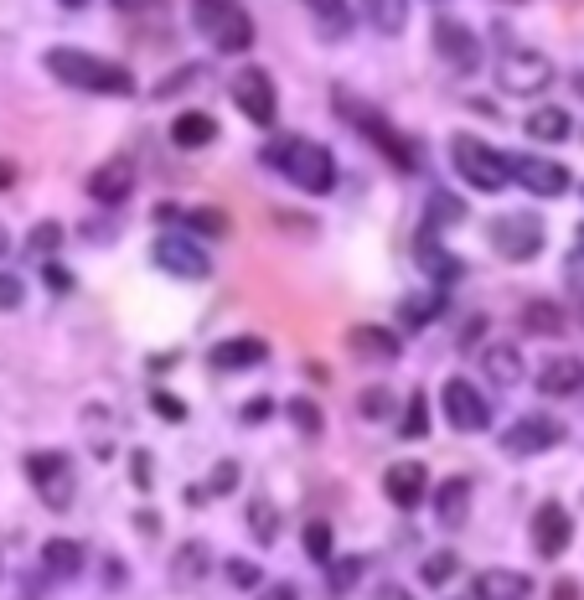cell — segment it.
Here are the masks:
<instances>
[{
    "label": "cell",
    "instance_id": "cell-1",
    "mask_svg": "<svg viewBox=\"0 0 584 600\" xmlns=\"http://www.w3.org/2000/svg\"><path fill=\"white\" fill-rule=\"evenodd\" d=\"M47 73L57 83H68V88H83V94H130L135 88V73L125 63H109V57H94V52H83V47H52L47 52Z\"/></svg>",
    "mask_w": 584,
    "mask_h": 600
},
{
    "label": "cell",
    "instance_id": "cell-2",
    "mask_svg": "<svg viewBox=\"0 0 584 600\" xmlns=\"http://www.w3.org/2000/svg\"><path fill=\"white\" fill-rule=\"evenodd\" d=\"M264 161L280 171V176H290L300 192H311V197H326V192L336 187V161H331V150L316 145V140H305V135L274 140V145L264 150Z\"/></svg>",
    "mask_w": 584,
    "mask_h": 600
},
{
    "label": "cell",
    "instance_id": "cell-3",
    "mask_svg": "<svg viewBox=\"0 0 584 600\" xmlns=\"http://www.w3.org/2000/svg\"><path fill=\"white\" fill-rule=\"evenodd\" d=\"M450 166H455V176H466L476 192H502L512 182V161L497 145H486L481 135H455L450 140Z\"/></svg>",
    "mask_w": 584,
    "mask_h": 600
},
{
    "label": "cell",
    "instance_id": "cell-4",
    "mask_svg": "<svg viewBox=\"0 0 584 600\" xmlns=\"http://www.w3.org/2000/svg\"><path fill=\"white\" fill-rule=\"evenodd\" d=\"M197 32L218 52H249L254 47V21L238 0H197Z\"/></svg>",
    "mask_w": 584,
    "mask_h": 600
},
{
    "label": "cell",
    "instance_id": "cell-5",
    "mask_svg": "<svg viewBox=\"0 0 584 600\" xmlns=\"http://www.w3.org/2000/svg\"><path fill=\"white\" fill-rule=\"evenodd\" d=\"M26 476H32L42 507H52V513H68L73 507L78 476H73V461L63 456V450H32V456H26Z\"/></svg>",
    "mask_w": 584,
    "mask_h": 600
},
{
    "label": "cell",
    "instance_id": "cell-6",
    "mask_svg": "<svg viewBox=\"0 0 584 600\" xmlns=\"http://www.w3.org/2000/svg\"><path fill=\"white\" fill-rule=\"evenodd\" d=\"M336 109H342V114L352 119V125L362 130V140H373V145L383 150V156H388L393 166H404V171H414V166H419V145L398 135V130L388 125V119H383L378 109H362L357 99H336Z\"/></svg>",
    "mask_w": 584,
    "mask_h": 600
},
{
    "label": "cell",
    "instance_id": "cell-7",
    "mask_svg": "<svg viewBox=\"0 0 584 600\" xmlns=\"http://www.w3.org/2000/svg\"><path fill=\"white\" fill-rule=\"evenodd\" d=\"M497 83L507 88V94H522V99L543 94V88L553 83V63L533 47H512V52L497 57Z\"/></svg>",
    "mask_w": 584,
    "mask_h": 600
},
{
    "label": "cell",
    "instance_id": "cell-8",
    "mask_svg": "<svg viewBox=\"0 0 584 600\" xmlns=\"http://www.w3.org/2000/svg\"><path fill=\"white\" fill-rule=\"evenodd\" d=\"M564 440V425L553 414H517L512 425L502 430V450L507 456H543Z\"/></svg>",
    "mask_w": 584,
    "mask_h": 600
},
{
    "label": "cell",
    "instance_id": "cell-9",
    "mask_svg": "<svg viewBox=\"0 0 584 600\" xmlns=\"http://www.w3.org/2000/svg\"><path fill=\"white\" fill-rule=\"evenodd\" d=\"M233 99H238V109H243V119L249 125H274V114H280V94H274V78L264 73V68H243L238 78H233Z\"/></svg>",
    "mask_w": 584,
    "mask_h": 600
},
{
    "label": "cell",
    "instance_id": "cell-10",
    "mask_svg": "<svg viewBox=\"0 0 584 600\" xmlns=\"http://www.w3.org/2000/svg\"><path fill=\"white\" fill-rule=\"evenodd\" d=\"M440 409H445V419H450L460 435H481V430L491 425L486 399L476 394V383H466V378H445V388H440Z\"/></svg>",
    "mask_w": 584,
    "mask_h": 600
},
{
    "label": "cell",
    "instance_id": "cell-11",
    "mask_svg": "<svg viewBox=\"0 0 584 600\" xmlns=\"http://www.w3.org/2000/svg\"><path fill=\"white\" fill-rule=\"evenodd\" d=\"M435 52H440V63L455 68V73H476L481 68V37L471 32L466 21H455V16L435 21Z\"/></svg>",
    "mask_w": 584,
    "mask_h": 600
},
{
    "label": "cell",
    "instance_id": "cell-12",
    "mask_svg": "<svg viewBox=\"0 0 584 600\" xmlns=\"http://www.w3.org/2000/svg\"><path fill=\"white\" fill-rule=\"evenodd\" d=\"M491 249L512 264L533 259L543 249V223L533 213H507V218H497V228H491Z\"/></svg>",
    "mask_w": 584,
    "mask_h": 600
},
{
    "label": "cell",
    "instance_id": "cell-13",
    "mask_svg": "<svg viewBox=\"0 0 584 600\" xmlns=\"http://www.w3.org/2000/svg\"><path fill=\"white\" fill-rule=\"evenodd\" d=\"M150 259H156V264L166 269V275H176V280H207V275H212V259L192 244V238H176V233L156 238Z\"/></svg>",
    "mask_w": 584,
    "mask_h": 600
},
{
    "label": "cell",
    "instance_id": "cell-14",
    "mask_svg": "<svg viewBox=\"0 0 584 600\" xmlns=\"http://www.w3.org/2000/svg\"><path fill=\"white\" fill-rule=\"evenodd\" d=\"M512 161V182L533 197H564L569 192V166L543 161V156H507Z\"/></svg>",
    "mask_w": 584,
    "mask_h": 600
},
{
    "label": "cell",
    "instance_id": "cell-15",
    "mask_svg": "<svg viewBox=\"0 0 584 600\" xmlns=\"http://www.w3.org/2000/svg\"><path fill=\"white\" fill-rule=\"evenodd\" d=\"M569 538H574V518H569V507L559 502H543L538 507V518H533V549L543 559H559L569 549Z\"/></svg>",
    "mask_w": 584,
    "mask_h": 600
},
{
    "label": "cell",
    "instance_id": "cell-16",
    "mask_svg": "<svg viewBox=\"0 0 584 600\" xmlns=\"http://www.w3.org/2000/svg\"><path fill=\"white\" fill-rule=\"evenodd\" d=\"M383 492H388L393 507H419L424 492H429V471L419 461H398V466L383 471Z\"/></svg>",
    "mask_w": 584,
    "mask_h": 600
},
{
    "label": "cell",
    "instance_id": "cell-17",
    "mask_svg": "<svg viewBox=\"0 0 584 600\" xmlns=\"http://www.w3.org/2000/svg\"><path fill=\"white\" fill-rule=\"evenodd\" d=\"M584 388V363L579 357H548V363L538 368V394H548V399H569V394H579Z\"/></svg>",
    "mask_w": 584,
    "mask_h": 600
},
{
    "label": "cell",
    "instance_id": "cell-18",
    "mask_svg": "<svg viewBox=\"0 0 584 600\" xmlns=\"http://www.w3.org/2000/svg\"><path fill=\"white\" fill-rule=\"evenodd\" d=\"M435 233H440V228H429V223L414 233V259H419V269H424V275L435 280V285H450V280L460 275V264L440 249V238H435Z\"/></svg>",
    "mask_w": 584,
    "mask_h": 600
},
{
    "label": "cell",
    "instance_id": "cell-19",
    "mask_svg": "<svg viewBox=\"0 0 584 600\" xmlns=\"http://www.w3.org/2000/svg\"><path fill=\"white\" fill-rule=\"evenodd\" d=\"M130 187H135V171H130V161H104L94 176H88V197H94V202H104V207L125 202V197H130Z\"/></svg>",
    "mask_w": 584,
    "mask_h": 600
},
{
    "label": "cell",
    "instance_id": "cell-20",
    "mask_svg": "<svg viewBox=\"0 0 584 600\" xmlns=\"http://www.w3.org/2000/svg\"><path fill=\"white\" fill-rule=\"evenodd\" d=\"M264 357H269V347L259 337H228V342H218V347L207 352V363L218 368V373H238V368L264 363Z\"/></svg>",
    "mask_w": 584,
    "mask_h": 600
},
{
    "label": "cell",
    "instance_id": "cell-21",
    "mask_svg": "<svg viewBox=\"0 0 584 600\" xmlns=\"http://www.w3.org/2000/svg\"><path fill=\"white\" fill-rule=\"evenodd\" d=\"M533 580L522 569H481L476 575V600H528Z\"/></svg>",
    "mask_w": 584,
    "mask_h": 600
},
{
    "label": "cell",
    "instance_id": "cell-22",
    "mask_svg": "<svg viewBox=\"0 0 584 600\" xmlns=\"http://www.w3.org/2000/svg\"><path fill=\"white\" fill-rule=\"evenodd\" d=\"M347 342H352L357 357H373V363H398V352H404V342H398L388 326H352Z\"/></svg>",
    "mask_w": 584,
    "mask_h": 600
},
{
    "label": "cell",
    "instance_id": "cell-23",
    "mask_svg": "<svg viewBox=\"0 0 584 600\" xmlns=\"http://www.w3.org/2000/svg\"><path fill=\"white\" fill-rule=\"evenodd\" d=\"M171 140H176L181 150H202V145L218 140V119H212L207 109H187V114L171 119Z\"/></svg>",
    "mask_w": 584,
    "mask_h": 600
},
{
    "label": "cell",
    "instance_id": "cell-24",
    "mask_svg": "<svg viewBox=\"0 0 584 600\" xmlns=\"http://www.w3.org/2000/svg\"><path fill=\"white\" fill-rule=\"evenodd\" d=\"M481 373H486L491 383H502V388H517V383H522V352H517L512 342H491V347L481 352Z\"/></svg>",
    "mask_w": 584,
    "mask_h": 600
},
{
    "label": "cell",
    "instance_id": "cell-25",
    "mask_svg": "<svg viewBox=\"0 0 584 600\" xmlns=\"http://www.w3.org/2000/svg\"><path fill=\"white\" fill-rule=\"evenodd\" d=\"M42 569L52 580H73L83 569V544H73V538H47L42 544Z\"/></svg>",
    "mask_w": 584,
    "mask_h": 600
},
{
    "label": "cell",
    "instance_id": "cell-26",
    "mask_svg": "<svg viewBox=\"0 0 584 600\" xmlns=\"http://www.w3.org/2000/svg\"><path fill=\"white\" fill-rule=\"evenodd\" d=\"M528 135H533V140H548V145H559V140L574 135V119H569V109H559V104H538V109L528 114Z\"/></svg>",
    "mask_w": 584,
    "mask_h": 600
},
{
    "label": "cell",
    "instance_id": "cell-27",
    "mask_svg": "<svg viewBox=\"0 0 584 600\" xmlns=\"http://www.w3.org/2000/svg\"><path fill=\"white\" fill-rule=\"evenodd\" d=\"M466 502H471V482H466V476H450V482L435 492V518H440L445 528L466 523Z\"/></svg>",
    "mask_w": 584,
    "mask_h": 600
},
{
    "label": "cell",
    "instance_id": "cell-28",
    "mask_svg": "<svg viewBox=\"0 0 584 600\" xmlns=\"http://www.w3.org/2000/svg\"><path fill=\"white\" fill-rule=\"evenodd\" d=\"M362 16L373 21V32L398 37L409 26V0H362Z\"/></svg>",
    "mask_w": 584,
    "mask_h": 600
},
{
    "label": "cell",
    "instance_id": "cell-29",
    "mask_svg": "<svg viewBox=\"0 0 584 600\" xmlns=\"http://www.w3.org/2000/svg\"><path fill=\"white\" fill-rule=\"evenodd\" d=\"M171 575H176V585H202L207 580V544H197V538H192V544H181L176 549V559H171Z\"/></svg>",
    "mask_w": 584,
    "mask_h": 600
},
{
    "label": "cell",
    "instance_id": "cell-30",
    "mask_svg": "<svg viewBox=\"0 0 584 600\" xmlns=\"http://www.w3.org/2000/svg\"><path fill=\"white\" fill-rule=\"evenodd\" d=\"M424 218H429V228H455V223H466V202L455 192H429Z\"/></svg>",
    "mask_w": 584,
    "mask_h": 600
},
{
    "label": "cell",
    "instance_id": "cell-31",
    "mask_svg": "<svg viewBox=\"0 0 584 600\" xmlns=\"http://www.w3.org/2000/svg\"><path fill=\"white\" fill-rule=\"evenodd\" d=\"M440 311H445L440 290H429V295H409L404 306H398V321H404V326H414V332H419V326H429V321H435Z\"/></svg>",
    "mask_w": 584,
    "mask_h": 600
},
{
    "label": "cell",
    "instance_id": "cell-32",
    "mask_svg": "<svg viewBox=\"0 0 584 600\" xmlns=\"http://www.w3.org/2000/svg\"><path fill=\"white\" fill-rule=\"evenodd\" d=\"M362 575H367V559H331V564H326V590L347 595V590H357Z\"/></svg>",
    "mask_w": 584,
    "mask_h": 600
},
{
    "label": "cell",
    "instance_id": "cell-33",
    "mask_svg": "<svg viewBox=\"0 0 584 600\" xmlns=\"http://www.w3.org/2000/svg\"><path fill=\"white\" fill-rule=\"evenodd\" d=\"M300 544H305V554H311L316 564H331V559H336V533H331V523H305Z\"/></svg>",
    "mask_w": 584,
    "mask_h": 600
},
{
    "label": "cell",
    "instance_id": "cell-34",
    "mask_svg": "<svg viewBox=\"0 0 584 600\" xmlns=\"http://www.w3.org/2000/svg\"><path fill=\"white\" fill-rule=\"evenodd\" d=\"M300 6L311 11V16L321 21V26H331L336 37H342L347 26H352V11H347V0H300Z\"/></svg>",
    "mask_w": 584,
    "mask_h": 600
},
{
    "label": "cell",
    "instance_id": "cell-35",
    "mask_svg": "<svg viewBox=\"0 0 584 600\" xmlns=\"http://www.w3.org/2000/svg\"><path fill=\"white\" fill-rule=\"evenodd\" d=\"M522 326H528V332L559 337L564 332V316H559V306H548V300H533V306H522Z\"/></svg>",
    "mask_w": 584,
    "mask_h": 600
},
{
    "label": "cell",
    "instance_id": "cell-36",
    "mask_svg": "<svg viewBox=\"0 0 584 600\" xmlns=\"http://www.w3.org/2000/svg\"><path fill=\"white\" fill-rule=\"evenodd\" d=\"M398 435H404V440H424V435H429V399L419 394V388H414L409 404H404V425H398Z\"/></svg>",
    "mask_w": 584,
    "mask_h": 600
},
{
    "label": "cell",
    "instance_id": "cell-37",
    "mask_svg": "<svg viewBox=\"0 0 584 600\" xmlns=\"http://www.w3.org/2000/svg\"><path fill=\"white\" fill-rule=\"evenodd\" d=\"M57 244H63V228H57V223H37L32 233H26V254H32V259H52Z\"/></svg>",
    "mask_w": 584,
    "mask_h": 600
},
{
    "label": "cell",
    "instance_id": "cell-38",
    "mask_svg": "<svg viewBox=\"0 0 584 600\" xmlns=\"http://www.w3.org/2000/svg\"><path fill=\"white\" fill-rule=\"evenodd\" d=\"M285 414H290V425H295L300 435H321V409H316L311 399H290Z\"/></svg>",
    "mask_w": 584,
    "mask_h": 600
},
{
    "label": "cell",
    "instance_id": "cell-39",
    "mask_svg": "<svg viewBox=\"0 0 584 600\" xmlns=\"http://www.w3.org/2000/svg\"><path fill=\"white\" fill-rule=\"evenodd\" d=\"M455 564H460V559H455V549H440V554H429V559H424L419 580H424V585H445V580L455 575Z\"/></svg>",
    "mask_w": 584,
    "mask_h": 600
},
{
    "label": "cell",
    "instance_id": "cell-40",
    "mask_svg": "<svg viewBox=\"0 0 584 600\" xmlns=\"http://www.w3.org/2000/svg\"><path fill=\"white\" fill-rule=\"evenodd\" d=\"M187 223H192V233H212V238H223V233H228V218L218 213V207H192Z\"/></svg>",
    "mask_w": 584,
    "mask_h": 600
},
{
    "label": "cell",
    "instance_id": "cell-41",
    "mask_svg": "<svg viewBox=\"0 0 584 600\" xmlns=\"http://www.w3.org/2000/svg\"><path fill=\"white\" fill-rule=\"evenodd\" d=\"M249 523H254V533H259V544H274V533H280V518H274L269 502H254V507H249Z\"/></svg>",
    "mask_w": 584,
    "mask_h": 600
},
{
    "label": "cell",
    "instance_id": "cell-42",
    "mask_svg": "<svg viewBox=\"0 0 584 600\" xmlns=\"http://www.w3.org/2000/svg\"><path fill=\"white\" fill-rule=\"evenodd\" d=\"M26 300V285H21V275H11V269H0V311H16Z\"/></svg>",
    "mask_w": 584,
    "mask_h": 600
},
{
    "label": "cell",
    "instance_id": "cell-43",
    "mask_svg": "<svg viewBox=\"0 0 584 600\" xmlns=\"http://www.w3.org/2000/svg\"><path fill=\"white\" fill-rule=\"evenodd\" d=\"M233 487H238V461H223L218 476L207 482V497H223V492H233Z\"/></svg>",
    "mask_w": 584,
    "mask_h": 600
},
{
    "label": "cell",
    "instance_id": "cell-44",
    "mask_svg": "<svg viewBox=\"0 0 584 600\" xmlns=\"http://www.w3.org/2000/svg\"><path fill=\"white\" fill-rule=\"evenodd\" d=\"M150 409L166 414V419H187V404H181L176 394H166V388H156V394H150Z\"/></svg>",
    "mask_w": 584,
    "mask_h": 600
},
{
    "label": "cell",
    "instance_id": "cell-45",
    "mask_svg": "<svg viewBox=\"0 0 584 600\" xmlns=\"http://www.w3.org/2000/svg\"><path fill=\"white\" fill-rule=\"evenodd\" d=\"M228 580H233L238 590H249V585H259L264 575H259V564H249V559H233V564H228Z\"/></svg>",
    "mask_w": 584,
    "mask_h": 600
},
{
    "label": "cell",
    "instance_id": "cell-46",
    "mask_svg": "<svg viewBox=\"0 0 584 600\" xmlns=\"http://www.w3.org/2000/svg\"><path fill=\"white\" fill-rule=\"evenodd\" d=\"M130 466H135V487L145 492V487H150V450H135Z\"/></svg>",
    "mask_w": 584,
    "mask_h": 600
},
{
    "label": "cell",
    "instance_id": "cell-47",
    "mask_svg": "<svg viewBox=\"0 0 584 600\" xmlns=\"http://www.w3.org/2000/svg\"><path fill=\"white\" fill-rule=\"evenodd\" d=\"M362 414H367V419L388 414V394H383V388H378V394H362Z\"/></svg>",
    "mask_w": 584,
    "mask_h": 600
},
{
    "label": "cell",
    "instance_id": "cell-48",
    "mask_svg": "<svg viewBox=\"0 0 584 600\" xmlns=\"http://www.w3.org/2000/svg\"><path fill=\"white\" fill-rule=\"evenodd\" d=\"M269 399H254V404H243V425H259V419H269Z\"/></svg>",
    "mask_w": 584,
    "mask_h": 600
},
{
    "label": "cell",
    "instance_id": "cell-49",
    "mask_svg": "<svg viewBox=\"0 0 584 600\" xmlns=\"http://www.w3.org/2000/svg\"><path fill=\"white\" fill-rule=\"evenodd\" d=\"M373 600H414V590H404V585H378Z\"/></svg>",
    "mask_w": 584,
    "mask_h": 600
},
{
    "label": "cell",
    "instance_id": "cell-50",
    "mask_svg": "<svg viewBox=\"0 0 584 600\" xmlns=\"http://www.w3.org/2000/svg\"><path fill=\"white\" fill-rule=\"evenodd\" d=\"M254 600H300V595H295V585H269V590H259Z\"/></svg>",
    "mask_w": 584,
    "mask_h": 600
},
{
    "label": "cell",
    "instance_id": "cell-51",
    "mask_svg": "<svg viewBox=\"0 0 584 600\" xmlns=\"http://www.w3.org/2000/svg\"><path fill=\"white\" fill-rule=\"evenodd\" d=\"M119 11H130V16H140V11H156V0H114Z\"/></svg>",
    "mask_w": 584,
    "mask_h": 600
},
{
    "label": "cell",
    "instance_id": "cell-52",
    "mask_svg": "<svg viewBox=\"0 0 584 600\" xmlns=\"http://www.w3.org/2000/svg\"><path fill=\"white\" fill-rule=\"evenodd\" d=\"M553 600H579V585H574V580H559V585H553Z\"/></svg>",
    "mask_w": 584,
    "mask_h": 600
},
{
    "label": "cell",
    "instance_id": "cell-53",
    "mask_svg": "<svg viewBox=\"0 0 584 600\" xmlns=\"http://www.w3.org/2000/svg\"><path fill=\"white\" fill-rule=\"evenodd\" d=\"M11 182H16V166H11V161H0V192H6Z\"/></svg>",
    "mask_w": 584,
    "mask_h": 600
},
{
    "label": "cell",
    "instance_id": "cell-54",
    "mask_svg": "<svg viewBox=\"0 0 584 600\" xmlns=\"http://www.w3.org/2000/svg\"><path fill=\"white\" fill-rule=\"evenodd\" d=\"M6 249H11V233H6V223H0V259H6Z\"/></svg>",
    "mask_w": 584,
    "mask_h": 600
},
{
    "label": "cell",
    "instance_id": "cell-55",
    "mask_svg": "<svg viewBox=\"0 0 584 600\" xmlns=\"http://www.w3.org/2000/svg\"><path fill=\"white\" fill-rule=\"evenodd\" d=\"M57 6H63V11H83V6H88V0H57Z\"/></svg>",
    "mask_w": 584,
    "mask_h": 600
},
{
    "label": "cell",
    "instance_id": "cell-56",
    "mask_svg": "<svg viewBox=\"0 0 584 600\" xmlns=\"http://www.w3.org/2000/svg\"><path fill=\"white\" fill-rule=\"evenodd\" d=\"M574 254H584V223H579V233H574Z\"/></svg>",
    "mask_w": 584,
    "mask_h": 600
},
{
    "label": "cell",
    "instance_id": "cell-57",
    "mask_svg": "<svg viewBox=\"0 0 584 600\" xmlns=\"http://www.w3.org/2000/svg\"><path fill=\"white\" fill-rule=\"evenodd\" d=\"M507 6H522V0H507Z\"/></svg>",
    "mask_w": 584,
    "mask_h": 600
}]
</instances>
